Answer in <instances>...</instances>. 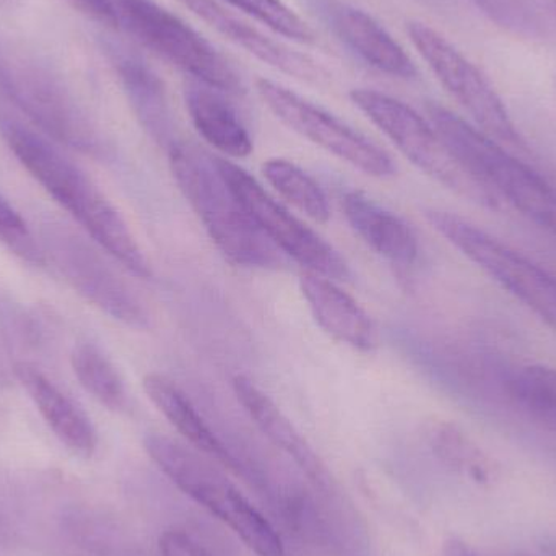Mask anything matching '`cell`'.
I'll list each match as a JSON object with an SVG mask.
<instances>
[{"instance_id": "d6986e66", "label": "cell", "mask_w": 556, "mask_h": 556, "mask_svg": "<svg viewBox=\"0 0 556 556\" xmlns=\"http://www.w3.org/2000/svg\"><path fill=\"white\" fill-rule=\"evenodd\" d=\"M106 51L140 126L159 146L169 149L175 139L172 111L163 81L130 49L116 42H108Z\"/></svg>"}, {"instance_id": "7402d4cb", "label": "cell", "mask_w": 556, "mask_h": 556, "mask_svg": "<svg viewBox=\"0 0 556 556\" xmlns=\"http://www.w3.org/2000/svg\"><path fill=\"white\" fill-rule=\"evenodd\" d=\"M424 437L434 457L459 476L477 485H492L498 479L495 460L453 421H428Z\"/></svg>"}, {"instance_id": "4fadbf2b", "label": "cell", "mask_w": 556, "mask_h": 556, "mask_svg": "<svg viewBox=\"0 0 556 556\" xmlns=\"http://www.w3.org/2000/svg\"><path fill=\"white\" fill-rule=\"evenodd\" d=\"M320 22L366 64L391 77L412 80L417 77L407 52L371 15L342 0H309Z\"/></svg>"}, {"instance_id": "836d02e7", "label": "cell", "mask_w": 556, "mask_h": 556, "mask_svg": "<svg viewBox=\"0 0 556 556\" xmlns=\"http://www.w3.org/2000/svg\"><path fill=\"white\" fill-rule=\"evenodd\" d=\"M5 525H3L2 519H0V541H3V538H5Z\"/></svg>"}, {"instance_id": "e0dca14e", "label": "cell", "mask_w": 556, "mask_h": 556, "mask_svg": "<svg viewBox=\"0 0 556 556\" xmlns=\"http://www.w3.org/2000/svg\"><path fill=\"white\" fill-rule=\"evenodd\" d=\"M342 208L352 230L382 260L402 270L417 264L420 256L417 235L394 212L359 191L346 192Z\"/></svg>"}, {"instance_id": "3957f363", "label": "cell", "mask_w": 556, "mask_h": 556, "mask_svg": "<svg viewBox=\"0 0 556 556\" xmlns=\"http://www.w3.org/2000/svg\"><path fill=\"white\" fill-rule=\"evenodd\" d=\"M0 88L42 132L97 160L113 159L111 146L87 108L51 65L0 38Z\"/></svg>"}, {"instance_id": "2e32d148", "label": "cell", "mask_w": 556, "mask_h": 556, "mask_svg": "<svg viewBox=\"0 0 556 556\" xmlns=\"http://www.w3.org/2000/svg\"><path fill=\"white\" fill-rule=\"evenodd\" d=\"M233 392L248 417L257 430L285 456L293 460L294 466L311 480L324 485L329 479L326 466L319 454L307 443L306 438L291 424L276 402L248 376L238 375L233 379Z\"/></svg>"}, {"instance_id": "44dd1931", "label": "cell", "mask_w": 556, "mask_h": 556, "mask_svg": "<svg viewBox=\"0 0 556 556\" xmlns=\"http://www.w3.org/2000/svg\"><path fill=\"white\" fill-rule=\"evenodd\" d=\"M186 108L199 136L231 159H247L254 143L237 108L224 97V91L194 81L186 88Z\"/></svg>"}, {"instance_id": "e575fe53", "label": "cell", "mask_w": 556, "mask_h": 556, "mask_svg": "<svg viewBox=\"0 0 556 556\" xmlns=\"http://www.w3.org/2000/svg\"><path fill=\"white\" fill-rule=\"evenodd\" d=\"M556 85V84H555Z\"/></svg>"}, {"instance_id": "5bb4252c", "label": "cell", "mask_w": 556, "mask_h": 556, "mask_svg": "<svg viewBox=\"0 0 556 556\" xmlns=\"http://www.w3.org/2000/svg\"><path fill=\"white\" fill-rule=\"evenodd\" d=\"M179 2L188 7L199 18L208 23L212 28L217 29L228 41L240 46L264 64L307 84H324L329 78L327 72L309 55L301 54L269 38L256 26L238 18L215 0H179Z\"/></svg>"}, {"instance_id": "7c38bea8", "label": "cell", "mask_w": 556, "mask_h": 556, "mask_svg": "<svg viewBox=\"0 0 556 556\" xmlns=\"http://www.w3.org/2000/svg\"><path fill=\"white\" fill-rule=\"evenodd\" d=\"M256 88L274 116L314 146H319L372 178H391L397 172L391 156L381 147L333 114L320 110L276 81L260 78Z\"/></svg>"}, {"instance_id": "4dcf8cb0", "label": "cell", "mask_w": 556, "mask_h": 556, "mask_svg": "<svg viewBox=\"0 0 556 556\" xmlns=\"http://www.w3.org/2000/svg\"><path fill=\"white\" fill-rule=\"evenodd\" d=\"M91 16L100 20L104 25L117 26L119 20H117L116 10H114L111 0H77Z\"/></svg>"}, {"instance_id": "8992f818", "label": "cell", "mask_w": 556, "mask_h": 556, "mask_svg": "<svg viewBox=\"0 0 556 556\" xmlns=\"http://www.w3.org/2000/svg\"><path fill=\"white\" fill-rule=\"evenodd\" d=\"M350 98L353 104L397 147L399 152L425 175L477 204L490 208L502 207V201L457 162L433 124L424 119L408 104L381 91L366 88L353 90Z\"/></svg>"}, {"instance_id": "484cf974", "label": "cell", "mask_w": 556, "mask_h": 556, "mask_svg": "<svg viewBox=\"0 0 556 556\" xmlns=\"http://www.w3.org/2000/svg\"><path fill=\"white\" fill-rule=\"evenodd\" d=\"M508 392L529 414L556 428V369L525 366L508 378Z\"/></svg>"}, {"instance_id": "5b68a950", "label": "cell", "mask_w": 556, "mask_h": 556, "mask_svg": "<svg viewBox=\"0 0 556 556\" xmlns=\"http://www.w3.org/2000/svg\"><path fill=\"white\" fill-rule=\"evenodd\" d=\"M427 113L447 149L480 185L556 238V189L547 179L453 111L428 103Z\"/></svg>"}, {"instance_id": "603a6c76", "label": "cell", "mask_w": 556, "mask_h": 556, "mask_svg": "<svg viewBox=\"0 0 556 556\" xmlns=\"http://www.w3.org/2000/svg\"><path fill=\"white\" fill-rule=\"evenodd\" d=\"M75 378L81 388L111 412L129 410V394L123 376L94 343L75 345L71 355Z\"/></svg>"}, {"instance_id": "6da1fadb", "label": "cell", "mask_w": 556, "mask_h": 556, "mask_svg": "<svg viewBox=\"0 0 556 556\" xmlns=\"http://www.w3.org/2000/svg\"><path fill=\"white\" fill-rule=\"evenodd\" d=\"M0 136L26 172L117 263L140 278L152 277V266L129 225L93 179L61 150L9 114L0 113Z\"/></svg>"}, {"instance_id": "9a60e30c", "label": "cell", "mask_w": 556, "mask_h": 556, "mask_svg": "<svg viewBox=\"0 0 556 556\" xmlns=\"http://www.w3.org/2000/svg\"><path fill=\"white\" fill-rule=\"evenodd\" d=\"M15 376L58 440L75 456L85 459L93 456L98 447V434L84 408L35 363H16Z\"/></svg>"}, {"instance_id": "277c9868", "label": "cell", "mask_w": 556, "mask_h": 556, "mask_svg": "<svg viewBox=\"0 0 556 556\" xmlns=\"http://www.w3.org/2000/svg\"><path fill=\"white\" fill-rule=\"evenodd\" d=\"M143 447L176 489L227 526L248 551L256 556H287L273 522L215 466V460L166 434H147Z\"/></svg>"}, {"instance_id": "8fae6325", "label": "cell", "mask_w": 556, "mask_h": 556, "mask_svg": "<svg viewBox=\"0 0 556 556\" xmlns=\"http://www.w3.org/2000/svg\"><path fill=\"white\" fill-rule=\"evenodd\" d=\"M407 31L428 67L447 93L476 121L480 130L498 142L525 147L521 134L495 88L456 46L427 23L410 22Z\"/></svg>"}, {"instance_id": "ba28073f", "label": "cell", "mask_w": 556, "mask_h": 556, "mask_svg": "<svg viewBox=\"0 0 556 556\" xmlns=\"http://www.w3.org/2000/svg\"><path fill=\"white\" fill-rule=\"evenodd\" d=\"M119 25L169 64L195 81L224 93H243V84L230 62L194 28L155 0H111Z\"/></svg>"}, {"instance_id": "ffe728a7", "label": "cell", "mask_w": 556, "mask_h": 556, "mask_svg": "<svg viewBox=\"0 0 556 556\" xmlns=\"http://www.w3.org/2000/svg\"><path fill=\"white\" fill-rule=\"evenodd\" d=\"M143 389L163 417L173 428L191 444L199 453L222 466L235 469V459L227 444L218 438L214 428L202 417L191 399L168 376L162 372H150L143 379Z\"/></svg>"}, {"instance_id": "d4e9b609", "label": "cell", "mask_w": 556, "mask_h": 556, "mask_svg": "<svg viewBox=\"0 0 556 556\" xmlns=\"http://www.w3.org/2000/svg\"><path fill=\"white\" fill-rule=\"evenodd\" d=\"M263 173L278 194L311 220L317 224H326L329 220V202L323 188L300 166L288 160L274 159L264 163Z\"/></svg>"}, {"instance_id": "4316f807", "label": "cell", "mask_w": 556, "mask_h": 556, "mask_svg": "<svg viewBox=\"0 0 556 556\" xmlns=\"http://www.w3.org/2000/svg\"><path fill=\"white\" fill-rule=\"evenodd\" d=\"M225 2L248 13L253 18L260 20L261 23L269 26L285 38L303 42V45L316 42V35L311 26L303 22L293 10L288 9L281 0H225Z\"/></svg>"}, {"instance_id": "30bf717a", "label": "cell", "mask_w": 556, "mask_h": 556, "mask_svg": "<svg viewBox=\"0 0 556 556\" xmlns=\"http://www.w3.org/2000/svg\"><path fill=\"white\" fill-rule=\"evenodd\" d=\"M218 172L243 202L257 227L288 257L311 274L330 280H350L349 264L339 251L276 201L256 178L237 163L214 156Z\"/></svg>"}, {"instance_id": "7a4b0ae2", "label": "cell", "mask_w": 556, "mask_h": 556, "mask_svg": "<svg viewBox=\"0 0 556 556\" xmlns=\"http://www.w3.org/2000/svg\"><path fill=\"white\" fill-rule=\"evenodd\" d=\"M168 152L175 181L225 260L243 269L287 266L288 257L257 227L218 172L214 156L188 142H175Z\"/></svg>"}, {"instance_id": "f1b7e54d", "label": "cell", "mask_w": 556, "mask_h": 556, "mask_svg": "<svg viewBox=\"0 0 556 556\" xmlns=\"http://www.w3.org/2000/svg\"><path fill=\"white\" fill-rule=\"evenodd\" d=\"M25 311H12L5 313V333L20 345L39 346L45 340V329L39 320L29 319Z\"/></svg>"}, {"instance_id": "f546056e", "label": "cell", "mask_w": 556, "mask_h": 556, "mask_svg": "<svg viewBox=\"0 0 556 556\" xmlns=\"http://www.w3.org/2000/svg\"><path fill=\"white\" fill-rule=\"evenodd\" d=\"M160 555L215 556L204 542L182 529H172L160 538Z\"/></svg>"}, {"instance_id": "d6a6232c", "label": "cell", "mask_w": 556, "mask_h": 556, "mask_svg": "<svg viewBox=\"0 0 556 556\" xmlns=\"http://www.w3.org/2000/svg\"><path fill=\"white\" fill-rule=\"evenodd\" d=\"M548 9H551L552 15L556 20V0H547Z\"/></svg>"}, {"instance_id": "9c48e42d", "label": "cell", "mask_w": 556, "mask_h": 556, "mask_svg": "<svg viewBox=\"0 0 556 556\" xmlns=\"http://www.w3.org/2000/svg\"><path fill=\"white\" fill-rule=\"evenodd\" d=\"M42 244L65 281L88 303L130 329H152L153 317L146 301L84 238L49 224L42 230Z\"/></svg>"}, {"instance_id": "52a82bcc", "label": "cell", "mask_w": 556, "mask_h": 556, "mask_svg": "<svg viewBox=\"0 0 556 556\" xmlns=\"http://www.w3.org/2000/svg\"><path fill=\"white\" fill-rule=\"evenodd\" d=\"M431 227L556 332V278L453 212L428 208Z\"/></svg>"}, {"instance_id": "83f0119b", "label": "cell", "mask_w": 556, "mask_h": 556, "mask_svg": "<svg viewBox=\"0 0 556 556\" xmlns=\"http://www.w3.org/2000/svg\"><path fill=\"white\" fill-rule=\"evenodd\" d=\"M0 241L16 256L33 264L45 263V254L36 247L22 215L0 194Z\"/></svg>"}, {"instance_id": "cb8c5ba5", "label": "cell", "mask_w": 556, "mask_h": 556, "mask_svg": "<svg viewBox=\"0 0 556 556\" xmlns=\"http://www.w3.org/2000/svg\"><path fill=\"white\" fill-rule=\"evenodd\" d=\"M473 5L500 28L529 41H554L556 20L547 0H472Z\"/></svg>"}, {"instance_id": "ac0fdd59", "label": "cell", "mask_w": 556, "mask_h": 556, "mask_svg": "<svg viewBox=\"0 0 556 556\" xmlns=\"http://www.w3.org/2000/svg\"><path fill=\"white\" fill-rule=\"evenodd\" d=\"M300 287L314 319L327 336L359 352H371L378 345L371 317L336 280L309 273L301 277Z\"/></svg>"}, {"instance_id": "1f68e13d", "label": "cell", "mask_w": 556, "mask_h": 556, "mask_svg": "<svg viewBox=\"0 0 556 556\" xmlns=\"http://www.w3.org/2000/svg\"><path fill=\"white\" fill-rule=\"evenodd\" d=\"M444 556H482L477 554L469 544L457 538L447 539L443 547Z\"/></svg>"}]
</instances>
